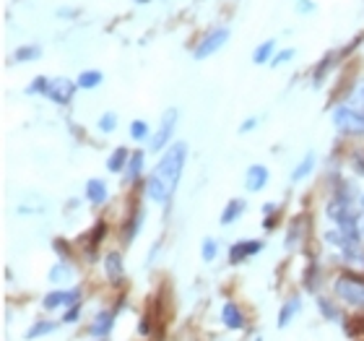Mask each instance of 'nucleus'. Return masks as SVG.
Instances as JSON below:
<instances>
[{"instance_id": "obj_18", "label": "nucleus", "mask_w": 364, "mask_h": 341, "mask_svg": "<svg viewBox=\"0 0 364 341\" xmlns=\"http://www.w3.org/2000/svg\"><path fill=\"white\" fill-rule=\"evenodd\" d=\"M312 167H315V154L310 152L305 156V159H302V162H299V165H297V169H294L292 172V180L294 183H299V180H305L307 175H310V172H312Z\"/></svg>"}, {"instance_id": "obj_26", "label": "nucleus", "mask_w": 364, "mask_h": 341, "mask_svg": "<svg viewBox=\"0 0 364 341\" xmlns=\"http://www.w3.org/2000/svg\"><path fill=\"white\" fill-rule=\"evenodd\" d=\"M47 89H50V79L39 76V79H34V81H32V86H29L26 92H29V94H47Z\"/></svg>"}, {"instance_id": "obj_11", "label": "nucleus", "mask_w": 364, "mask_h": 341, "mask_svg": "<svg viewBox=\"0 0 364 341\" xmlns=\"http://www.w3.org/2000/svg\"><path fill=\"white\" fill-rule=\"evenodd\" d=\"M105 271H107V279L112 284H118L122 279V256L120 253H109L105 258Z\"/></svg>"}, {"instance_id": "obj_20", "label": "nucleus", "mask_w": 364, "mask_h": 341, "mask_svg": "<svg viewBox=\"0 0 364 341\" xmlns=\"http://www.w3.org/2000/svg\"><path fill=\"white\" fill-rule=\"evenodd\" d=\"M297 310H299V300L294 297V300H289V302L281 307V316H279V329H286V326L292 323V318L297 316Z\"/></svg>"}, {"instance_id": "obj_34", "label": "nucleus", "mask_w": 364, "mask_h": 341, "mask_svg": "<svg viewBox=\"0 0 364 341\" xmlns=\"http://www.w3.org/2000/svg\"><path fill=\"white\" fill-rule=\"evenodd\" d=\"M359 235H362V240H364V216L359 219Z\"/></svg>"}, {"instance_id": "obj_2", "label": "nucleus", "mask_w": 364, "mask_h": 341, "mask_svg": "<svg viewBox=\"0 0 364 341\" xmlns=\"http://www.w3.org/2000/svg\"><path fill=\"white\" fill-rule=\"evenodd\" d=\"M336 294L346 305L362 307L364 310V279L352 276V273H343L339 282H336Z\"/></svg>"}, {"instance_id": "obj_4", "label": "nucleus", "mask_w": 364, "mask_h": 341, "mask_svg": "<svg viewBox=\"0 0 364 341\" xmlns=\"http://www.w3.org/2000/svg\"><path fill=\"white\" fill-rule=\"evenodd\" d=\"M177 118H180V112H177V107H169L164 115H162V123H159V130L151 136V143H149V149L151 152H162L169 138H172V133L177 128Z\"/></svg>"}, {"instance_id": "obj_10", "label": "nucleus", "mask_w": 364, "mask_h": 341, "mask_svg": "<svg viewBox=\"0 0 364 341\" xmlns=\"http://www.w3.org/2000/svg\"><path fill=\"white\" fill-rule=\"evenodd\" d=\"M222 320L226 329H242V323H245V318H242V313H239V307L235 302H224Z\"/></svg>"}, {"instance_id": "obj_27", "label": "nucleus", "mask_w": 364, "mask_h": 341, "mask_svg": "<svg viewBox=\"0 0 364 341\" xmlns=\"http://www.w3.org/2000/svg\"><path fill=\"white\" fill-rule=\"evenodd\" d=\"M200 256H203V260H213V258H216V240L206 237V240H203V245H200Z\"/></svg>"}, {"instance_id": "obj_33", "label": "nucleus", "mask_w": 364, "mask_h": 341, "mask_svg": "<svg viewBox=\"0 0 364 341\" xmlns=\"http://www.w3.org/2000/svg\"><path fill=\"white\" fill-rule=\"evenodd\" d=\"M263 211H266V214H273V211H276V203H268V206H266Z\"/></svg>"}, {"instance_id": "obj_6", "label": "nucleus", "mask_w": 364, "mask_h": 341, "mask_svg": "<svg viewBox=\"0 0 364 341\" xmlns=\"http://www.w3.org/2000/svg\"><path fill=\"white\" fill-rule=\"evenodd\" d=\"M76 89H78V83L71 81V79H52V81H50V89H47V96L55 105L65 107V105H71Z\"/></svg>"}, {"instance_id": "obj_8", "label": "nucleus", "mask_w": 364, "mask_h": 341, "mask_svg": "<svg viewBox=\"0 0 364 341\" xmlns=\"http://www.w3.org/2000/svg\"><path fill=\"white\" fill-rule=\"evenodd\" d=\"M260 247H263L260 240H242V242H235L232 250H229V260H232V263H242L245 258H253Z\"/></svg>"}, {"instance_id": "obj_29", "label": "nucleus", "mask_w": 364, "mask_h": 341, "mask_svg": "<svg viewBox=\"0 0 364 341\" xmlns=\"http://www.w3.org/2000/svg\"><path fill=\"white\" fill-rule=\"evenodd\" d=\"M320 310H323V316L325 318H330V320H336V307L333 305H328V302H325V300H320Z\"/></svg>"}, {"instance_id": "obj_36", "label": "nucleus", "mask_w": 364, "mask_h": 341, "mask_svg": "<svg viewBox=\"0 0 364 341\" xmlns=\"http://www.w3.org/2000/svg\"><path fill=\"white\" fill-rule=\"evenodd\" d=\"M362 99H364V86H362Z\"/></svg>"}, {"instance_id": "obj_35", "label": "nucleus", "mask_w": 364, "mask_h": 341, "mask_svg": "<svg viewBox=\"0 0 364 341\" xmlns=\"http://www.w3.org/2000/svg\"><path fill=\"white\" fill-rule=\"evenodd\" d=\"M136 3H149V0H136Z\"/></svg>"}, {"instance_id": "obj_19", "label": "nucleus", "mask_w": 364, "mask_h": 341, "mask_svg": "<svg viewBox=\"0 0 364 341\" xmlns=\"http://www.w3.org/2000/svg\"><path fill=\"white\" fill-rule=\"evenodd\" d=\"M102 81H105V76L99 71H83L76 83H78V89H96Z\"/></svg>"}, {"instance_id": "obj_23", "label": "nucleus", "mask_w": 364, "mask_h": 341, "mask_svg": "<svg viewBox=\"0 0 364 341\" xmlns=\"http://www.w3.org/2000/svg\"><path fill=\"white\" fill-rule=\"evenodd\" d=\"M141 169H143V152H133L128 162V177L136 180V177L141 175Z\"/></svg>"}, {"instance_id": "obj_3", "label": "nucleus", "mask_w": 364, "mask_h": 341, "mask_svg": "<svg viewBox=\"0 0 364 341\" xmlns=\"http://www.w3.org/2000/svg\"><path fill=\"white\" fill-rule=\"evenodd\" d=\"M333 125L346 136H364V115L352 107H339L333 112Z\"/></svg>"}, {"instance_id": "obj_12", "label": "nucleus", "mask_w": 364, "mask_h": 341, "mask_svg": "<svg viewBox=\"0 0 364 341\" xmlns=\"http://www.w3.org/2000/svg\"><path fill=\"white\" fill-rule=\"evenodd\" d=\"M86 196H89V200L94 203V206H102L107 200V185H105V180H89L86 183Z\"/></svg>"}, {"instance_id": "obj_24", "label": "nucleus", "mask_w": 364, "mask_h": 341, "mask_svg": "<svg viewBox=\"0 0 364 341\" xmlns=\"http://www.w3.org/2000/svg\"><path fill=\"white\" fill-rule=\"evenodd\" d=\"M130 138H133V141L149 138V125H146V120H133V123H130Z\"/></svg>"}, {"instance_id": "obj_16", "label": "nucleus", "mask_w": 364, "mask_h": 341, "mask_svg": "<svg viewBox=\"0 0 364 341\" xmlns=\"http://www.w3.org/2000/svg\"><path fill=\"white\" fill-rule=\"evenodd\" d=\"M245 200H239V198H232L229 203H226V209H224V214H222V224H232V222H237L242 214H245Z\"/></svg>"}, {"instance_id": "obj_5", "label": "nucleus", "mask_w": 364, "mask_h": 341, "mask_svg": "<svg viewBox=\"0 0 364 341\" xmlns=\"http://www.w3.org/2000/svg\"><path fill=\"white\" fill-rule=\"evenodd\" d=\"M226 39H229V29L226 26H222V29H213V32H208V34L200 39V45L195 48V60H206L211 58L213 52H219V50L226 45Z\"/></svg>"}, {"instance_id": "obj_31", "label": "nucleus", "mask_w": 364, "mask_h": 341, "mask_svg": "<svg viewBox=\"0 0 364 341\" xmlns=\"http://www.w3.org/2000/svg\"><path fill=\"white\" fill-rule=\"evenodd\" d=\"M297 11L299 13H312L315 11V6H312V3H305V0H299V3H297Z\"/></svg>"}, {"instance_id": "obj_37", "label": "nucleus", "mask_w": 364, "mask_h": 341, "mask_svg": "<svg viewBox=\"0 0 364 341\" xmlns=\"http://www.w3.org/2000/svg\"><path fill=\"white\" fill-rule=\"evenodd\" d=\"M362 206H364V193H362Z\"/></svg>"}, {"instance_id": "obj_32", "label": "nucleus", "mask_w": 364, "mask_h": 341, "mask_svg": "<svg viewBox=\"0 0 364 341\" xmlns=\"http://www.w3.org/2000/svg\"><path fill=\"white\" fill-rule=\"evenodd\" d=\"M255 123H258V120H255V118L245 120V123L239 125V133H247V130H253V128H255Z\"/></svg>"}, {"instance_id": "obj_14", "label": "nucleus", "mask_w": 364, "mask_h": 341, "mask_svg": "<svg viewBox=\"0 0 364 341\" xmlns=\"http://www.w3.org/2000/svg\"><path fill=\"white\" fill-rule=\"evenodd\" d=\"M128 159H130V152L125 146H120V149H115L112 156L107 159V169H109V172H122V169L128 167Z\"/></svg>"}, {"instance_id": "obj_21", "label": "nucleus", "mask_w": 364, "mask_h": 341, "mask_svg": "<svg viewBox=\"0 0 364 341\" xmlns=\"http://www.w3.org/2000/svg\"><path fill=\"white\" fill-rule=\"evenodd\" d=\"M73 279V271L68 263H58L55 269L50 271V282L52 284H63V282H71Z\"/></svg>"}, {"instance_id": "obj_17", "label": "nucleus", "mask_w": 364, "mask_h": 341, "mask_svg": "<svg viewBox=\"0 0 364 341\" xmlns=\"http://www.w3.org/2000/svg\"><path fill=\"white\" fill-rule=\"evenodd\" d=\"M42 55V48L39 45H24V48H19L13 52V63H32Z\"/></svg>"}, {"instance_id": "obj_15", "label": "nucleus", "mask_w": 364, "mask_h": 341, "mask_svg": "<svg viewBox=\"0 0 364 341\" xmlns=\"http://www.w3.org/2000/svg\"><path fill=\"white\" fill-rule=\"evenodd\" d=\"M273 50H276V42H273V39L260 42L258 48H255V52H253V63H255V65H266V63H270V60H273Z\"/></svg>"}, {"instance_id": "obj_30", "label": "nucleus", "mask_w": 364, "mask_h": 341, "mask_svg": "<svg viewBox=\"0 0 364 341\" xmlns=\"http://www.w3.org/2000/svg\"><path fill=\"white\" fill-rule=\"evenodd\" d=\"M78 318H81V310H78V305H71V310L65 313V318H63V320H65V323H76Z\"/></svg>"}, {"instance_id": "obj_9", "label": "nucleus", "mask_w": 364, "mask_h": 341, "mask_svg": "<svg viewBox=\"0 0 364 341\" xmlns=\"http://www.w3.org/2000/svg\"><path fill=\"white\" fill-rule=\"evenodd\" d=\"M266 183H268V169L263 165H253L247 169L245 175V185L250 193H258L260 188H266Z\"/></svg>"}, {"instance_id": "obj_13", "label": "nucleus", "mask_w": 364, "mask_h": 341, "mask_svg": "<svg viewBox=\"0 0 364 341\" xmlns=\"http://www.w3.org/2000/svg\"><path fill=\"white\" fill-rule=\"evenodd\" d=\"M112 323H115V316L109 313V310H102L99 316L94 318V326H92V336H107L109 331H112Z\"/></svg>"}, {"instance_id": "obj_22", "label": "nucleus", "mask_w": 364, "mask_h": 341, "mask_svg": "<svg viewBox=\"0 0 364 341\" xmlns=\"http://www.w3.org/2000/svg\"><path fill=\"white\" fill-rule=\"evenodd\" d=\"M58 329V323H52V320H39L36 326H32L29 329V333H26V339H36V336H45V333H50V331Z\"/></svg>"}, {"instance_id": "obj_25", "label": "nucleus", "mask_w": 364, "mask_h": 341, "mask_svg": "<svg viewBox=\"0 0 364 341\" xmlns=\"http://www.w3.org/2000/svg\"><path fill=\"white\" fill-rule=\"evenodd\" d=\"M115 125H118V115H115V112H107V115L99 118V130H102V133H112Z\"/></svg>"}, {"instance_id": "obj_1", "label": "nucleus", "mask_w": 364, "mask_h": 341, "mask_svg": "<svg viewBox=\"0 0 364 341\" xmlns=\"http://www.w3.org/2000/svg\"><path fill=\"white\" fill-rule=\"evenodd\" d=\"M185 159H188V143L185 141L172 143L164 152V156L156 162L149 180H146V196L156 200V203H167V200L172 198L177 190V183L182 177Z\"/></svg>"}, {"instance_id": "obj_28", "label": "nucleus", "mask_w": 364, "mask_h": 341, "mask_svg": "<svg viewBox=\"0 0 364 341\" xmlns=\"http://www.w3.org/2000/svg\"><path fill=\"white\" fill-rule=\"evenodd\" d=\"M294 58V50L289 48V50H281L279 55H273V60H270V65L273 68H279V65H283V63H289V60Z\"/></svg>"}, {"instance_id": "obj_7", "label": "nucleus", "mask_w": 364, "mask_h": 341, "mask_svg": "<svg viewBox=\"0 0 364 341\" xmlns=\"http://www.w3.org/2000/svg\"><path fill=\"white\" fill-rule=\"evenodd\" d=\"M81 300V292L78 289H55V292H47L42 305L47 310H55V307H63V305H76Z\"/></svg>"}]
</instances>
